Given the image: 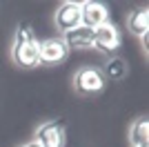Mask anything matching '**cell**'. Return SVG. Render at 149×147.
<instances>
[{
	"label": "cell",
	"mask_w": 149,
	"mask_h": 147,
	"mask_svg": "<svg viewBox=\"0 0 149 147\" xmlns=\"http://www.w3.org/2000/svg\"><path fill=\"white\" fill-rule=\"evenodd\" d=\"M11 58L22 69L40 67V40L29 27H18L11 43Z\"/></svg>",
	"instance_id": "1"
},
{
	"label": "cell",
	"mask_w": 149,
	"mask_h": 147,
	"mask_svg": "<svg viewBox=\"0 0 149 147\" xmlns=\"http://www.w3.org/2000/svg\"><path fill=\"white\" fill-rule=\"evenodd\" d=\"M74 87H76V92L82 94V96L100 94L105 89V76H102V71H100L98 67H93V65H82L80 69H76Z\"/></svg>",
	"instance_id": "2"
},
{
	"label": "cell",
	"mask_w": 149,
	"mask_h": 147,
	"mask_svg": "<svg viewBox=\"0 0 149 147\" xmlns=\"http://www.w3.org/2000/svg\"><path fill=\"white\" fill-rule=\"evenodd\" d=\"M120 45H123V34L116 22L107 20L105 24L93 29V49H98L102 54H116Z\"/></svg>",
	"instance_id": "3"
},
{
	"label": "cell",
	"mask_w": 149,
	"mask_h": 147,
	"mask_svg": "<svg viewBox=\"0 0 149 147\" xmlns=\"http://www.w3.org/2000/svg\"><path fill=\"white\" fill-rule=\"evenodd\" d=\"M33 141L42 147H67V129L60 120H47L36 129Z\"/></svg>",
	"instance_id": "4"
},
{
	"label": "cell",
	"mask_w": 149,
	"mask_h": 147,
	"mask_svg": "<svg viewBox=\"0 0 149 147\" xmlns=\"http://www.w3.org/2000/svg\"><path fill=\"white\" fill-rule=\"evenodd\" d=\"M69 56V49L62 40V36H51L40 40V65H60Z\"/></svg>",
	"instance_id": "5"
},
{
	"label": "cell",
	"mask_w": 149,
	"mask_h": 147,
	"mask_svg": "<svg viewBox=\"0 0 149 147\" xmlns=\"http://www.w3.org/2000/svg\"><path fill=\"white\" fill-rule=\"evenodd\" d=\"M54 24L56 29L67 34V31L80 27L82 20H80V2H62L60 7L56 9L54 13Z\"/></svg>",
	"instance_id": "6"
},
{
	"label": "cell",
	"mask_w": 149,
	"mask_h": 147,
	"mask_svg": "<svg viewBox=\"0 0 149 147\" xmlns=\"http://www.w3.org/2000/svg\"><path fill=\"white\" fill-rule=\"evenodd\" d=\"M80 20H82V27L96 29L111 18H109L107 5H102L98 0H85V2H80Z\"/></svg>",
	"instance_id": "7"
},
{
	"label": "cell",
	"mask_w": 149,
	"mask_h": 147,
	"mask_svg": "<svg viewBox=\"0 0 149 147\" xmlns=\"http://www.w3.org/2000/svg\"><path fill=\"white\" fill-rule=\"evenodd\" d=\"M62 40L69 51H87V49H93V29H87L80 24V27L62 34Z\"/></svg>",
	"instance_id": "8"
},
{
	"label": "cell",
	"mask_w": 149,
	"mask_h": 147,
	"mask_svg": "<svg viewBox=\"0 0 149 147\" xmlns=\"http://www.w3.org/2000/svg\"><path fill=\"white\" fill-rule=\"evenodd\" d=\"M127 29L138 38L143 36V34H149V9L147 7L134 9V11L127 16Z\"/></svg>",
	"instance_id": "9"
},
{
	"label": "cell",
	"mask_w": 149,
	"mask_h": 147,
	"mask_svg": "<svg viewBox=\"0 0 149 147\" xmlns=\"http://www.w3.org/2000/svg\"><path fill=\"white\" fill-rule=\"evenodd\" d=\"M129 141L131 145L136 147V145H147L149 143V120L145 116L136 118V120L131 123V127H129Z\"/></svg>",
	"instance_id": "10"
},
{
	"label": "cell",
	"mask_w": 149,
	"mask_h": 147,
	"mask_svg": "<svg viewBox=\"0 0 149 147\" xmlns=\"http://www.w3.org/2000/svg\"><path fill=\"white\" fill-rule=\"evenodd\" d=\"M125 74H127V62H125L123 58H116V56H111V58L107 60V65H105V71H102V76H109V78H123Z\"/></svg>",
	"instance_id": "11"
},
{
	"label": "cell",
	"mask_w": 149,
	"mask_h": 147,
	"mask_svg": "<svg viewBox=\"0 0 149 147\" xmlns=\"http://www.w3.org/2000/svg\"><path fill=\"white\" fill-rule=\"evenodd\" d=\"M140 43H143L145 49H149V34H143V36H140Z\"/></svg>",
	"instance_id": "12"
},
{
	"label": "cell",
	"mask_w": 149,
	"mask_h": 147,
	"mask_svg": "<svg viewBox=\"0 0 149 147\" xmlns=\"http://www.w3.org/2000/svg\"><path fill=\"white\" fill-rule=\"evenodd\" d=\"M18 147H42V145H38L36 141H29V143H22V145H18Z\"/></svg>",
	"instance_id": "13"
},
{
	"label": "cell",
	"mask_w": 149,
	"mask_h": 147,
	"mask_svg": "<svg viewBox=\"0 0 149 147\" xmlns=\"http://www.w3.org/2000/svg\"><path fill=\"white\" fill-rule=\"evenodd\" d=\"M136 147H149V143H147V145H136Z\"/></svg>",
	"instance_id": "14"
}]
</instances>
